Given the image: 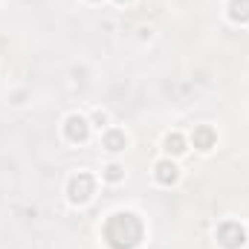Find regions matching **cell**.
<instances>
[{
  "label": "cell",
  "instance_id": "obj_1",
  "mask_svg": "<svg viewBox=\"0 0 249 249\" xmlns=\"http://www.w3.org/2000/svg\"><path fill=\"white\" fill-rule=\"evenodd\" d=\"M145 226L133 212H116L105 223V244L110 249H136L142 244Z\"/></svg>",
  "mask_w": 249,
  "mask_h": 249
},
{
  "label": "cell",
  "instance_id": "obj_2",
  "mask_svg": "<svg viewBox=\"0 0 249 249\" xmlns=\"http://www.w3.org/2000/svg\"><path fill=\"white\" fill-rule=\"evenodd\" d=\"M67 194H70V203L84 206V203L96 194V177H93V174H87V171H78V174L70 180Z\"/></svg>",
  "mask_w": 249,
  "mask_h": 249
},
{
  "label": "cell",
  "instance_id": "obj_3",
  "mask_svg": "<svg viewBox=\"0 0 249 249\" xmlns=\"http://www.w3.org/2000/svg\"><path fill=\"white\" fill-rule=\"evenodd\" d=\"M217 244L223 249H241L247 244V229L238 220H226L217 226Z\"/></svg>",
  "mask_w": 249,
  "mask_h": 249
},
{
  "label": "cell",
  "instance_id": "obj_4",
  "mask_svg": "<svg viewBox=\"0 0 249 249\" xmlns=\"http://www.w3.org/2000/svg\"><path fill=\"white\" fill-rule=\"evenodd\" d=\"M64 136L70 139V142H84L87 136H90V122L84 119V116H67V122H64Z\"/></svg>",
  "mask_w": 249,
  "mask_h": 249
},
{
  "label": "cell",
  "instance_id": "obj_5",
  "mask_svg": "<svg viewBox=\"0 0 249 249\" xmlns=\"http://www.w3.org/2000/svg\"><path fill=\"white\" fill-rule=\"evenodd\" d=\"M214 142H217L214 127H209V124L194 127V133H191V145H194L197 151H212V148H214Z\"/></svg>",
  "mask_w": 249,
  "mask_h": 249
},
{
  "label": "cell",
  "instance_id": "obj_6",
  "mask_svg": "<svg viewBox=\"0 0 249 249\" xmlns=\"http://www.w3.org/2000/svg\"><path fill=\"white\" fill-rule=\"evenodd\" d=\"M154 177H157L160 186H174V183L180 180V168H177L171 160H162V162L154 165Z\"/></svg>",
  "mask_w": 249,
  "mask_h": 249
},
{
  "label": "cell",
  "instance_id": "obj_7",
  "mask_svg": "<svg viewBox=\"0 0 249 249\" xmlns=\"http://www.w3.org/2000/svg\"><path fill=\"white\" fill-rule=\"evenodd\" d=\"M229 18L235 23H249V0H229Z\"/></svg>",
  "mask_w": 249,
  "mask_h": 249
},
{
  "label": "cell",
  "instance_id": "obj_8",
  "mask_svg": "<svg viewBox=\"0 0 249 249\" xmlns=\"http://www.w3.org/2000/svg\"><path fill=\"white\" fill-rule=\"evenodd\" d=\"M102 142H105L107 151H124V148H127V136H124V130H107Z\"/></svg>",
  "mask_w": 249,
  "mask_h": 249
},
{
  "label": "cell",
  "instance_id": "obj_9",
  "mask_svg": "<svg viewBox=\"0 0 249 249\" xmlns=\"http://www.w3.org/2000/svg\"><path fill=\"white\" fill-rule=\"evenodd\" d=\"M165 151L174 154V157L186 154V136H183V133H168V136H165Z\"/></svg>",
  "mask_w": 249,
  "mask_h": 249
},
{
  "label": "cell",
  "instance_id": "obj_10",
  "mask_svg": "<svg viewBox=\"0 0 249 249\" xmlns=\"http://www.w3.org/2000/svg\"><path fill=\"white\" fill-rule=\"evenodd\" d=\"M122 177H124V168H122V165H107V168H105V180L119 183Z\"/></svg>",
  "mask_w": 249,
  "mask_h": 249
},
{
  "label": "cell",
  "instance_id": "obj_11",
  "mask_svg": "<svg viewBox=\"0 0 249 249\" xmlns=\"http://www.w3.org/2000/svg\"><path fill=\"white\" fill-rule=\"evenodd\" d=\"M93 119H96V124H99V127H102V124L107 122V113H102V110H99V113H96V116H93Z\"/></svg>",
  "mask_w": 249,
  "mask_h": 249
},
{
  "label": "cell",
  "instance_id": "obj_12",
  "mask_svg": "<svg viewBox=\"0 0 249 249\" xmlns=\"http://www.w3.org/2000/svg\"><path fill=\"white\" fill-rule=\"evenodd\" d=\"M116 3H130V0H116Z\"/></svg>",
  "mask_w": 249,
  "mask_h": 249
},
{
  "label": "cell",
  "instance_id": "obj_13",
  "mask_svg": "<svg viewBox=\"0 0 249 249\" xmlns=\"http://www.w3.org/2000/svg\"><path fill=\"white\" fill-rule=\"evenodd\" d=\"M93 3H99V0H93Z\"/></svg>",
  "mask_w": 249,
  "mask_h": 249
}]
</instances>
